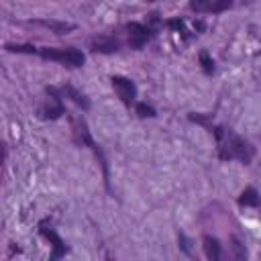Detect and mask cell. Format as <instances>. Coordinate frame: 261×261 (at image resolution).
Segmentation results:
<instances>
[{
	"label": "cell",
	"mask_w": 261,
	"mask_h": 261,
	"mask_svg": "<svg viewBox=\"0 0 261 261\" xmlns=\"http://www.w3.org/2000/svg\"><path fill=\"white\" fill-rule=\"evenodd\" d=\"M94 51H100V53H112L118 49V41L116 39H108V37H100L94 41Z\"/></svg>",
	"instance_id": "cell-4"
},
{
	"label": "cell",
	"mask_w": 261,
	"mask_h": 261,
	"mask_svg": "<svg viewBox=\"0 0 261 261\" xmlns=\"http://www.w3.org/2000/svg\"><path fill=\"white\" fill-rule=\"evenodd\" d=\"M202 243H204V253H206V257L212 259V261H216V259L220 257V245H218V241L212 239V237H204Z\"/></svg>",
	"instance_id": "cell-6"
},
{
	"label": "cell",
	"mask_w": 261,
	"mask_h": 261,
	"mask_svg": "<svg viewBox=\"0 0 261 261\" xmlns=\"http://www.w3.org/2000/svg\"><path fill=\"white\" fill-rule=\"evenodd\" d=\"M190 6L196 10V12H202L208 8V0H190Z\"/></svg>",
	"instance_id": "cell-13"
},
{
	"label": "cell",
	"mask_w": 261,
	"mask_h": 261,
	"mask_svg": "<svg viewBox=\"0 0 261 261\" xmlns=\"http://www.w3.org/2000/svg\"><path fill=\"white\" fill-rule=\"evenodd\" d=\"M67 92H69V94H71V96H73V100H75V102H77V104H82V106H84V108H88V102H86V100H84V96H80V94H77V92H75V90H73V88H67Z\"/></svg>",
	"instance_id": "cell-14"
},
{
	"label": "cell",
	"mask_w": 261,
	"mask_h": 261,
	"mask_svg": "<svg viewBox=\"0 0 261 261\" xmlns=\"http://www.w3.org/2000/svg\"><path fill=\"white\" fill-rule=\"evenodd\" d=\"M39 24L55 31V33H65V31H71L73 24H67V22H55V20H39Z\"/></svg>",
	"instance_id": "cell-8"
},
{
	"label": "cell",
	"mask_w": 261,
	"mask_h": 261,
	"mask_svg": "<svg viewBox=\"0 0 261 261\" xmlns=\"http://www.w3.org/2000/svg\"><path fill=\"white\" fill-rule=\"evenodd\" d=\"M232 243H234V251H237V257H239V259H243V257H245V253L241 251V243H239L237 239H232Z\"/></svg>",
	"instance_id": "cell-16"
},
{
	"label": "cell",
	"mask_w": 261,
	"mask_h": 261,
	"mask_svg": "<svg viewBox=\"0 0 261 261\" xmlns=\"http://www.w3.org/2000/svg\"><path fill=\"white\" fill-rule=\"evenodd\" d=\"M128 31H130V35L135 37V39L130 41L133 47H141L143 41L147 39V33H149L145 27H141V24H137V22H130V24H128Z\"/></svg>",
	"instance_id": "cell-5"
},
{
	"label": "cell",
	"mask_w": 261,
	"mask_h": 261,
	"mask_svg": "<svg viewBox=\"0 0 261 261\" xmlns=\"http://www.w3.org/2000/svg\"><path fill=\"white\" fill-rule=\"evenodd\" d=\"M137 112L141 116H155V110L151 106H147V104H137Z\"/></svg>",
	"instance_id": "cell-12"
},
{
	"label": "cell",
	"mask_w": 261,
	"mask_h": 261,
	"mask_svg": "<svg viewBox=\"0 0 261 261\" xmlns=\"http://www.w3.org/2000/svg\"><path fill=\"white\" fill-rule=\"evenodd\" d=\"M200 61L204 63V69H206V71H212V69H214V67H212V61L208 59V55H206V53H202V55H200Z\"/></svg>",
	"instance_id": "cell-15"
},
{
	"label": "cell",
	"mask_w": 261,
	"mask_h": 261,
	"mask_svg": "<svg viewBox=\"0 0 261 261\" xmlns=\"http://www.w3.org/2000/svg\"><path fill=\"white\" fill-rule=\"evenodd\" d=\"M239 202H241L243 206H257V204H259V196H257V192H255L253 188H247V190L241 194Z\"/></svg>",
	"instance_id": "cell-7"
},
{
	"label": "cell",
	"mask_w": 261,
	"mask_h": 261,
	"mask_svg": "<svg viewBox=\"0 0 261 261\" xmlns=\"http://www.w3.org/2000/svg\"><path fill=\"white\" fill-rule=\"evenodd\" d=\"M8 51H18V53H35L37 49L33 45H6Z\"/></svg>",
	"instance_id": "cell-10"
},
{
	"label": "cell",
	"mask_w": 261,
	"mask_h": 261,
	"mask_svg": "<svg viewBox=\"0 0 261 261\" xmlns=\"http://www.w3.org/2000/svg\"><path fill=\"white\" fill-rule=\"evenodd\" d=\"M43 234H45V237L55 245V253H53V255H55V257H57V255H61V251H63V247H61V245H63V243H61V239H59L53 230H47V228H43Z\"/></svg>",
	"instance_id": "cell-9"
},
{
	"label": "cell",
	"mask_w": 261,
	"mask_h": 261,
	"mask_svg": "<svg viewBox=\"0 0 261 261\" xmlns=\"http://www.w3.org/2000/svg\"><path fill=\"white\" fill-rule=\"evenodd\" d=\"M112 86H114V90H116L118 98H122L124 102H130V100L135 98V94H137L135 84H133L130 80H126V77L114 75V77H112Z\"/></svg>",
	"instance_id": "cell-2"
},
{
	"label": "cell",
	"mask_w": 261,
	"mask_h": 261,
	"mask_svg": "<svg viewBox=\"0 0 261 261\" xmlns=\"http://www.w3.org/2000/svg\"><path fill=\"white\" fill-rule=\"evenodd\" d=\"M230 4H232V0H216V2L212 4V10H214V12H220V10L230 8Z\"/></svg>",
	"instance_id": "cell-11"
},
{
	"label": "cell",
	"mask_w": 261,
	"mask_h": 261,
	"mask_svg": "<svg viewBox=\"0 0 261 261\" xmlns=\"http://www.w3.org/2000/svg\"><path fill=\"white\" fill-rule=\"evenodd\" d=\"M41 57L43 59H51V61H59L65 65H82L84 63V55L77 49H41Z\"/></svg>",
	"instance_id": "cell-1"
},
{
	"label": "cell",
	"mask_w": 261,
	"mask_h": 261,
	"mask_svg": "<svg viewBox=\"0 0 261 261\" xmlns=\"http://www.w3.org/2000/svg\"><path fill=\"white\" fill-rule=\"evenodd\" d=\"M230 157H237V159H241V161H249V159H251V147H249L243 139L234 137V139L230 141Z\"/></svg>",
	"instance_id": "cell-3"
}]
</instances>
